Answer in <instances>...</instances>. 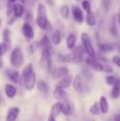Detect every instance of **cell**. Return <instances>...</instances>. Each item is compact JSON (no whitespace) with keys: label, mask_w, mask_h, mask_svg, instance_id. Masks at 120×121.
<instances>
[{"label":"cell","mask_w":120,"mask_h":121,"mask_svg":"<svg viewBox=\"0 0 120 121\" xmlns=\"http://www.w3.org/2000/svg\"><path fill=\"white\" fill-rule=\"evenodd\" d=\"M10 60H11V65H12L13 68H15V69H19L23 66L25 56H23V53L19 47H15L12 50Z\"/></svg>","instance_id":"obj_1"},{"label":"cell","mask_w":120,"mask_h":121,"mask_svg":"<svg viewBox=\"0 0 120 121\" xmlns=\"http://www.w3.org/2000/svg\"><path fill=\"white\" fill-rule=\"evenodd\" d=\"M81 40H82V46L85 50V53H87V55H88L89 57L96 59L97 53H96L95 47L93 46V43H91L90 37H89V35L86 33V32L81 34Z\"/></svg>","instance_id":"obj_2"},{"label":"cell","mask_w":120,"mask_h":121,"mask_svg":"<svg viewBox=\"0 0 120 121\" xmlns=\"http://www.w3.org/2000/svg\"><path fill=\"white\" fill-rule=\"evenodd\" d=\"M40 66L50 73L52 71V62H51V50L49 49H43L40 54Z\"/></svg>","instance_id":"obj_3"},{"label":"cell","mask_w":120,"mask_h":121,"mask_svg":"<svg viewBox=\"0 0 120 121\" xmlns=\"http://www.w3.org/2000/svg\"><path fill=\"white\" fill-rule=\"evenodd\" d=\"M62 60L66 63H69V64H81L82 62H84V56L80 55L78 53H67V54H64L62 56Z\"/></svg>","instance_id":"obj_4"},{"label":"cell","mask_w":120,"mask_h":121,"mask_svg":"<svg viewBox=\"0 0 120 121\" xmlns=\"http://www.w3.org/2000/svg\"><path fill=\"white\" fill-rule=\"evenodd\" d=\"M84 62L86 63V65L89 67L90 69H93L96 72H103V64H101L100 62H98L96 59L93 57H85Z\"/></svg>","instance_id":"obj_5"},{"label":"cell","mask_w":120,"mask_h":121,"mask_svg":"<svg viewBox=\"0 0 120 121\" xmlns=\"http://www.w3.org/2000/svg\"><path fill=\"white\" fill-rule=\"evenodd\" d=\"M62 103V114L65 116H71L74 112V105L69 99L63 101Z\"/></svg>","instance_id":"obj_6"},{"label":"cell","mask_w":120,"mask_h":121,"mask_svg":"<svg viewBox=\"0 0 120 121\" xmlns=\"http://www.w3.org/2000/svg\"><path fill=\"white\" fill-rule=\"evenodd\" d=\"M50 73H51V78L53 80H61L62 78L69 74V71H68V69L66 67H59V68H55L54 70H52Z\"/></svg>","instance_id":"obj_7"},{"label":"cell","mask_w":120,"mask_h":121,"mask_svg":"<svg viewBox=\"0 0 120 121\" xmlns=\"http://www.w3.org/2000/svg\"><path fill=\"white\" fill-rule=\"evenodd\" d=\"M71 14L73 19L77 21L78 23H83L84 21V14H83V11L80 6L78 5H73L71 8Z\"/></svg>","instance_id":"obj_8"},{"label":"cell","mask_w":120,"mask_h":121,"mask_svg":"<svg viewBox=\"0 0 120 121\" xmlns=\"http://www.w3.org/2000/svg\"><path fill=\"white\" fill-rule=\"evenodd\" d=\"M33 65L30 63V64H28L27 66L25 67V68L22 69V71H21L20 73V81H19V85L23 86V84H25L26 80L29 78V75L31 74L32 72H33Z\"/></svg>","instance_id":"obj_9"},{"label":"cell","mask_w":120,"mask_h":121,"mask_svg":"<svg viewBox=\"0 0 120 121\" xmlns=\"http://www.w3.org/2000/svg\"><path fill=\"white\" fill-rule=\"evenodd\" d=\"M36 83H37V79H36V73H35V71H33V72H32L31 74L29 75V78L26 80V82H25V84H23V86H25V88H26L27 90L31 91V90L33 89L34 87H35Z\"/></svg>","instance_id":"obj_10"},{"label":"cell","mask_w":120,"mask_h":121,"mask_svg":"<svg viewBox=\"0 0 120 121\" xmlns=\"http://www.w3.org/2000/svg\"><path fill=\"white\" fill-rule=\"evenodd\" d=\"M19 113H20L19 107H17V106L10 107L8 113H6L5 121H16L17 118H18V116H19Z\"/></svg>","instance_id":"obj_11"},{"label":"cell","mask_w":120,"mask_h":121,"mask_svg":"<svg viewBox=\"0 0 120 121\" xmlns=\"http://www.w3.org/2000/svg\"><path fill=\"white\" fill-rule=\"evenodd\" d=\"M72 80H73V77L71 74H68L66 77L62 78L56 84V87L62 88V89H66L68 88L70 85H72Z\"/></svg>","instance_id":"obj_12"},{"label":"cell","mask_w":120,"mask_h":121,"mask_svg":"<svg viewBox=\"0 0 120 121\" xmlns=\"http://www.w3.org/2000/svg\"><path fill=\"white\" fill-rule=\"evenodd\" d=\"M36 25L40 28L42 30H50L51 26L49 22V19L47 16H38L36 17Z\"/></svg>","instance_id":"obj_13"},{"label":"cell","mask_w":120,"mask_h":121,"mask_svg":"<svg viewBox=\"0 0 120 121\" xmlns=\"http://www.w3.org/2000/svg\"><path fill=\"white\" fill-rule=\"evenodd\" d=\"M21 31H22V34L26 38L28 39H32L34 37V30L32 28V26L30 25V22H25L22 25V28H21Z\"/></svg>","instance_id":"obj_14"},{"label":"cell","mask_w":120,"mask_h":121,"mask_svg":"<svg viewBox=\"0 0 120 121\" xmlns=\"http://www.w3.org/2000/svg\"><path fill=\"white\" fill-rule=\"evenodd\" d=\"M53 97H54L59 102H63V101L68 99L67 92L65 91V89H62V88H59V87H55L54 91H53Z\"/></svg>","instance_id":"obj_15"},{"label":"cell","mask_w":120,"mask_h":121,"mask_svg":"<svg viewBox=\"0 0 120 121\" xmlns=\"http://www.w3.org/2000/svg\"><path fill=\"white\" fill-rule=\"evenodd\" d=\"M98 103H99V107H100V112H101V114H103V115L108 114V112H110V104H108L107 99H106L104 96H101Z\"/></svg>","instance_id":"obj_16"},{"label":"cell","mask_w":120,"mask_h":121,"mask_svg":"<svg viewBox=\"0 0 120 121\" xmlns=\"http://www.w3.org/2000/svg\"><path fill=\"white\" fill-rule=\"evenodd\" d=\"M6 75H8V78L12 82H14V83H16V84H19V81H20V73H19L16 69H8V70H6Z\"/></svg>","instance_id":"obj_17"},{"label":"cell","mask_w":120,"mask_h":121,"mask_svg":"<svg viewBox=\"0 0 120 121\" xmlns=\"http://www.w3.org/2000/svg\"><path fill=\"white\" fill-rule=\"evenodd\" d=\"M25 13V8L21 3H16V4H13V16L15 18H21Z\"/></svg>","instance_id":"obj_18"},{"label":"cell","mask_w":120,"mask_h":121,"mask_svg":"<svg viewBox=\"0 0 120 121\" xmlns=\"http://www.w3.org/2000/svg\"><path fill=\"white\" fill-rule=\"evenodd\" d=\"M72 86H73L74 90L76 91L81 92L83 90V81L81 75L77 74L76 77H73V80H72Z\"/></svg>","instance_id":"obj_19"},{"label":"cell","mask_w":120,"mask_h":121,"mask_svg":"<svg viewBox=\"0 0 120 121\" xmlns=\"http://www.w3.org/2000/svg\"><path fill=\"white\" fill-rule=\"evenodd\" d=\"M62 114V103L61 102H56L51 106V111H50V116L53 118L59 117Z\"/></svg>","instance_id":"obj_20"},{"label":"cell","mask_w":120,"mask_h":121,"mask_svg":"<svg viewBox=\"0 0 120 121\" xmlns=\"http://www.w3.org/2000/svg\"><path fill=\"white\" fill-rule=\"evenodd\" d=\"M4 92H5V96L8 97V98L13 99L17 95V89L12 84H6L5 87H4Z\"/></svg>","instance_id":"obj_21"},{"label":"cell","mask_w":120,"mask_h":121,"mask_svg":"<svg viewBox=\"0 0 120 121\" xmlns=\"http://www.w3.org/2000/svg\"><path fill=\"white\" fill-rule=\"evenodd\" d=\"M51 44L55 45V46H57V45L61 44L62 42V34L61 32L59 31V30H54V31L52 32V34H51Z\"/></svg>","instance_id":"obj_22"},{"label":"cell","mask_w":120,"mask_h":121,"mask_svg":"<svg viewBox=\"0 0 120 121\" xmlns=\"http://www.w3.org/2000/svg\"><path fill=\"white\" fill-rule=\"evenodd\" d=\"M111 97L113 99H118L120 97V79H117L116 83L113 85L112 91H111Z\"/></svg>","instance_id":"obj_23"},{"label":"cell","mask_w":120,"mask_h":121,"mask_svg":"<svg viewBox=\"0 0 120 121\" xmlns=\"http://www.w3.org/2000/svg\"><path fill=\"white\" fill-rule=\"evenodd\" d=\"M38 45L42 47V49H49V50H51V45L52 44H51V40H50V38L48 37V35L45 34V35L40 38Z\"/></svg>","instance_id":"obj_24"},{"label":"cell","mask_w":120,"mask_h":121,"mask_svg":"<svg viewBox=\"0 0 120 121\" xmlns=\"http://www.w3.org/2000/svg\"><path fill=\"white\" fill-rule=\"evenodd\" d=\"M76 43H77V36L74 34H69L66 38V46H67L68 49L72 50V49L76 47Z\"/></svg>","instance_id":"obj_25"},{"label":"cell","mask_w":120,"mask_h":121,"mask_svg":"<svg viewBox=\"0 0 120 121\" xmlns=\"http://www.w3.org/2000/svg\"><path fill=\"white\" fill-rule=\"evenodd\" d=\"M36 86H37V89L39 90L43 95H45V96H46V95H48L49 86H48V84H47L45 81H38L37 83H36Z\"/></svg>","instance_id":"obj_26"},{"label":"cell","mask_w":120,"mask_h":121,"mask_svg":"<svg viewBox=\"0 0 120 121\" xmlns=\"http://www.w3.org/2000/svg\"><path fill=\"white\" fill-rule=\"evenodd\" d=\"M85 20H86L87 26H89V27H94V26H96V22H97L96 15L94 14L93 12L86 13V18H85Z\"/></svg>","instance_id":"obj_27"},{"label":"cell","mask_w":120,"mask_h":121,"mask_svg":"<svg viewBox=\"0 0 120 121\" xmlns=\"http://www.w3.org/2000/svg\"><path fill=\"white\" fill-rule=\"evenodd\" d=\"M98 48L101 52H111L114 50V45L103 43V44H98Z\"/></svg>","instance_id":"obj_28"},{"label":"cell","mask_w":120,"mask_h":121,"mask_svg":"<svg viewBox=\"0 0 120 121\" xmlns=\"http://www.w3.org/2000/svg\"><path fill=\"white\" fill-rule=\"evenodd\" d=\"M60 14H61V16L63 17L64 19H68V18H69V14H70L69 6L66 5V4L62 5L61 9H60Z\"/></svg>","instance_id":"obj_29"},{"label":"cell","mask_w":120,"mask_h":121,"mask_svg":"<svg viewBox=\"0 0 120 121\" xmlns=\"http://www.w3.org/2000/svg\"><path fill=\"white\" fill-rule=\"evenodd\" d=\"M2 39H3L2 43L11 46V33H10V30L9 29L3 30V32H2Z\"/></svg>","instance_id":"obj_30"},{"label":"cell","mask_w":120,"mask_h":121,"mask_svg":"<svg viewBox=\"0 0 120 121\" xmlns=\"http://www.w3.org/2000/svg\"><path fill=\"white\" fill-rule=\"evenodd\" d=\"M89 113L91 114V115L94 116H98L101 114V112H100V107H99V103L98 102H95L93 105H91L90 107H89Z\"/></svg>","instance_id":"obj_31"},{"label":"cell","mask_w":120,"mask_h":121,"mask_svg":"<svg viewBox=\"0 0 120 121\" xmlns=\"http://www.w3.org/2000/svg\"><path fill=\"white\" fill-rule=\"evenodd\" d=\"M111 34L114 36H118V33H117V28H116V15H114L112 18V21H111V28H110Z\"/></svg>","instance_id":"obj_32"},{"label":"cell","mask_w":120,"mask_h":121,"mask_svg":"<svg viewBox=\"0 0 120 121\" xmlns=\"http://www.w3.org/2000/svg\"><path fill=\"white\" fill-rule=\"evenodd\" d=\"M37 15L38 16H47V9L44 3H39L37 6Z\"/></svg>","instance_id":"obj_33"},{"label":"cell","mask_w":120,"mask_h":121,"mask_svg":"<svg viewBox=\"0 0 120 121\" xmlns=\"http://www.w3.org/2000/svg\"><path fill=\"white\" fill-rule=\"evenodd\" d=\"M82 10H84L86 13L91 12V4L88 0H83L82 1Z\"/></svg>","instance_id":"obj_34"},{"label":"cell","mask_w":120,"mask_h":121,"mask_svg":"<svg viewBox=\"0 0 120 121\" xmlns=\"http://www.w3.org/2000/svg\"><path fill=\"white\" fill-rule=\"evenodd\" d=\"M10 48H11V46L4 44V43H0V57H1L2 55L5 54V53L9 51V49H10Z\"/></svg>","instance_id":"obj_35"},{"label":"cell","mask_w":120,"mask_h":121,"mask_svg":"<svg viewBox=\"0 0 120 121\" xmlns=\"http://www.w3.org/2000/svg\"><path fill=\"white\" fill-rule=\"evenodd\" d=\"M72 52H74V53H78V54L83 55V56H84L85 50H84V48H83V46H82V45H79L78 47H74V48L72 49Z\"/></svg>","instance_id":"obj_36"},{"label":"cell","mask_w":120,"mask_h":121,"mask_svg":"<svg viewBox=\"0 0 120 121\" xmlns=\"http://www.w3.org/2000/svg\"><path fill=\"white\" fill-rule=\"evenodd\" d=\"M105 81H106V84H107V85L113 86L115 83H116L117 78H115L114 75H107V77H106V79H105Z\"/></svg>","instance_id":"obj_37"},{"label":"cell","mask_w":120,"mask_h":121,"mask_svg":"<svg viewBox=\"0 0 120 121\" xmlns=\"http://www.w3.org/2000/svg\"><path fill=\"white\" fill-rule=\"evenodd\" d=\"M6 16L8 17L13 16V4H11L10 2H8V4H6Z\"/></svg>","instance_id":"obj_38"},{"label":"cell","mask_w":120,"mask_h":121,"mask_svg":"<svg viewBox=\"0 0 120 121\" xmlns=\"http://www.w3.org/2000/svg\"><path fill=\"white\" fill-rule=\"evenodd\" d=\"M111 3H112V0H102V6H103L105 12H107V11L110 10Z\"/></svg>","instance_id":"obj_39"},{"label":"cell","mask_w":120,"mask_h":121,"mask_svg":"<svg viewBox=\"0 0 120 121\" xmlns=\"http://www.w3.org/2000/svg\"><path fill=\"white\" fill-rule=\"evenodd\" d=\"M38 1H39V0H27L26 3H27V5L29 6V8H34Z\"/></svg>","instance_id":"obj_40"},{"label":"cell","mask_w":120,"mask_h":121,"mask_svg":"<svg viewBox=\"0 0 120 121\" xmlns=\"http://www.w3.org/2000/svg\"><path fill=\"white\" fill-rule=\"evenodd\" d=\"M112 60H113V63H114L116 66H118L120 68V56H119V55H114V56H113V59H112Z\"/></svg>","instance_id":"obj_41"},{"label":"cell","mask_w":120,"mask_h":121,"mask_svg":"<svg viewBox=\"0 0 120 121\" xmlns=\"http://www.w3.org/2000/svg\"><path fill=\"white\" fill-rule=\"evenodd\" d=\"M103 72H107V73H112L113 72V68L108 65H103Z\"/></svg>","instance_id":"obj_42"},{"label":"cell","mask_w":120,"mask_h":121,"mask_svg":"<svg viewBox=\"0 0 120 121\" xmlns=\"http://www.w3.org/2000/svg\"><path fill=\"white\" fill-rule=\"evenodd\" d=\"M32 19V14L31 12H27V16H26V22H29V20Z\"/></svg>","instance_id":"obj_43"},{"label":"cell","mask_w":120,"mask_h":121,"mask_svg":"<svg viewBox=\"0 0 120 121\" xmlns=\"http://www.w3.org/2000/svg\"><path fill=\"white\" fill-rule=\"evenodd\" d=\"M16 20V18H15V17H13V18H11V19H9V21H8V25H13V23H14V21Z\"/></svg>","instance_id":"obj_44"},{"label":"cell","mask_w":120,"mask_h":121,"mask_svg":"<svg viewBox=\"0 0 120 121\" xmlns=\"http://www.w3.org/2000/svg\"><path fill=\"white\" fill-rule=\"evenodd\" d=\"M116 20H117V22H118V25L120 26V11L118 12V14L116 15Z\"/></svg>","instance_id":"obj_45"},{"label":"cell","mask_w":120,"mask_h":121,"mask_svg":"<svg viewBox=\"0 0 120 121\" xmlns=\"http://www.w3.org/2000/svg\"><path fill=\"white\" fill-rule=\"evenodd\" d=\"M114 120L115 121H120V114H116L114 116Z\"/></svg>","instance_id":"obj_46"},{"label":"cell","mask_w":120,"mask_h":121,"mask_svg":"<svg viewBox=\"0 0 120 121\" xmlns=\"http://www.w3.org/2000/svg\"><path fill=\"white\" fill-rule=\"evenodd\" d=\"M47 121H56V119L55 118H53V117H51V116H49V118H48V120Z\"/></svg>","instance_id":"obj_47"},{"label":"cell","mask_w":120,"mask_h":121,"mask_svg":"<svg viewBox=\"0 0 120 121\" xmlns=\"http://www.w3.org/2000/svg\"><path fill=\"white\" fill-rule=\"evenodd\" d=\"M2 66H3V62H2L1 57H0V69H1V68H2Z\"/></svg>","instance_id":"obj_48"},{"label":"cell","mask_w":120,"mask_h":121,"mask_svg":"<svg viewBox=\"0 0 120 121\" xmlns=\"http://www.w3.org/2000/svg\"><path fill=\"white\" fill-rule=\"evenodd\" d=\"M17 1V0H8V2H10V3H13V2Z\"/></svg>","instance_id":"obj_49"},{"label":"cell","mask_w":120,"mask_h":121,"mask_svg":"<svg viewBox=\"0 0 120 121\" xmlns=\"http://www.w3.org/2000/svg\"><path fill=\"white\" fill-rule=\"evenodd\" d=\"M19 1H20V3H21V4H22V3H25V2H26V1H27V0H19Z\"/></svg>","instance_id":"obj_50"},{"label":"cell","mask_w":120,"mask_h":121,"mask_svg":"<svg viewBox=\"0 0 120 121\" xmlns=\"http://www.w3.org/2000/svg\"><path fill=\"white\" fill-rule=\"evenodd\" d=\"M1 23H2V20H1V18H0V26H1Z\"/></svg>","instance_id":"obj_51"},{"label":"cell","mask_w":120,"mask_h":121,"mask_svg":"<svg viewBox=\"0 0 120 121\" xmlns=\"http://www.w3.org/2000/svg\"><path fill=\"white\" fill-rule=\"evenodd\" d=\"M118 50H119V52H120V46H118Z\"/></svg>","instance_id":"obj_52"},{"label":"cell","mask_w":120,"mask_h":121,"mask_svg":"<svg viewBox=\"0 0 120 121\" xmlns=\"http://www.w3.org/2000/svg\"><path fill=\"white\" fill-rule=\"evenodd\" d=\"M0 102H1V96H0Z\"/></svg>","instance_id":"obj_53"},{"label":"cell","mask_w":120,"mask_h":121,"mask_svg":"<svg viewBox=\"0 0 120 121\" xmlns=\"http://www.w3.org/2000/svg\"><path fill=\"white\" fill-rule=\"evenodd\" d=\"M76 1H79V0H76Z\"/></svg>","instance_id":"obj_54"}]
</instances>
